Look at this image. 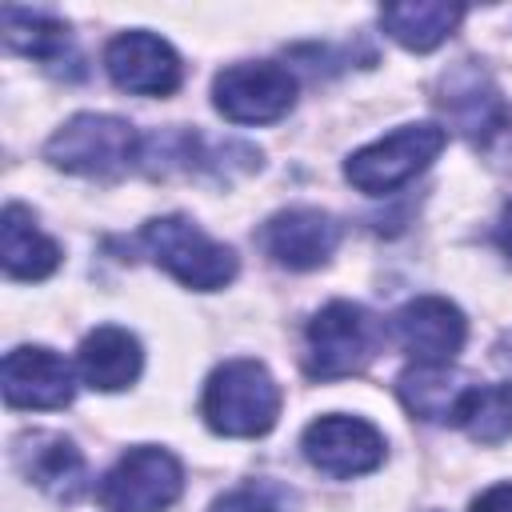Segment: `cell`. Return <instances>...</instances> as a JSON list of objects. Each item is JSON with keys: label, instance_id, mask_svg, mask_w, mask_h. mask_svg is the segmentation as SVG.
Returning a JSON list of instances; mask_svg holds the SVG:
<instances>
[{"label": "cell", "instance_id": "cell-15", "mask_svg": "<svg viewBox=\"0 0 512 512\" xmlns=\"http://www.w3.org/2000/svg\"><path fill=\"white\" fill-rule=\"evenodd\" d=\"M76 364H80V376H84L88 388L120 392V388L136 384V376L144 368V352H140V340L128 328L104 324V328L84 336V344L76 352Z\"/></svg>", "mask_w": 512, "mask_h": 512}, {"label": "cell", "instance_id": "cell-4", "mask_svg": "<svg viewBox=\"0 0 512 512\" xmlns=\"http://www.w3.org/2000/svg\"><path fill=\"white\" fill-rule=\"evenodd\" d=\"M136 156H140L136 128L108 112H80L64 120L44 144V160L76 176H116Z\"/></svg>", "mask_w": 512, "mask_h": 512}, {"label": "cell", "instance_id": "cell-6", "mask_svg": "<svg viewBox=\"0 0 512 512\" xmlns=\"http://www.w3.org/2000/svg\"><path fill=\"white\" fill-rule=\"evenodd\" d=\"M184 488V468L168 448H128L100 480V504L108 512H164Z\"/></svg>", "mask_w": 512, "mask_h": 512}, {"label": "cell", "instance_id": "cell-19", "mask_svg": "<svg viewBox=\"0 0 512 512\" xmlns=\"http://www.w3.org/2000/svg\"><path fill=\"white\" fill-rule=\"evenodd\" d=\"M0 24H4V44L56 68L68 56V24H60L56 16L44 12H28V8H0Z\"/></svg>", "mask_w": 512, "mask_h": 512}, {"label": "cell", "instance_id": "cell-17", "mask_svg": "<svg viewBox=\"0 0 512 512\" xmlns=\"http://www.w3.org/2000/svg\"><path fill=\"white\" fill-rule=\"evenodd\" d=\"M468 388H472V380L448 364H416V368L400 372V380H396L404 408L428 424H452Z\"/></svg>", "mask_w": 512, "mask_h": 512}, {"label": "cell", "instance_id": "cell-22", "mask_svg": "<svg viewBox=\"0 0 512 512\" xmlns=\"http://www.w3.org/2000/svg\"><path fill=\"white\" fill-rule=\"evenodd\" d=\"M468 512H512V484H492L472 500Z\"/></svg>", "mask_w": 512, "mask_h": 512}, {"label": "cell", "instance_id": "cell-12", "mask_svg": "<svg viewBox=\"0 0 512 512\" xmlns=\"http://www.w3.org/2000/svg\"><path fill=\"white\" fill-rule=\"evenodd\" d=\"M0 388L8 408H64L76 396V376L60 352L20 344L0 364Z\"/></svg>", "mask_w": 512, "mask_h": 512}, {"label": "cell", "instance_id": "cell-14", "mask_svg": "<svg viewBox=\"0 0 512 512\" xmlns=\"http://www.w3.org/2000/svg\"><path fill=\"white\" fill-rule=\"evenodd\" d=\"M16 468L28 484L44 488L56 500H76L84 492V456L60 432H24L16 440Z\"/></svg>", "mask_w": 512, "mask_h": 512}, {"label": "cell", "instance_id": "cell-11", "mask_svg": "<svg viewBox=\"0 0 512 512\" xmlns=\"http://www.w3.org/2000/svg\"><path fill=\"white\" fill-rule=\"evenodd\" d=\"M392 332L416 364H452L468 340V320L444 296H416L392 316Z\"/></svg>", "mask_w": 512, "mask_h": 512}, {"label": "cell", "instance_id": "cell-9", "mask_svg": "<svg viewBox=\"0 0 512 512\" xmlns=\"http://www.w3.org/2000/svg\"><path fill=\"white\" fill-rule=\"evenodd\" d=\"M104 72H108V80L120 92H132V96H168V92L180 88L184 64H180L176 48L164 36L144 32V28H132V32H120V36L108 40V48H104Z\"/></svg>", "mask_w": 512, "mask_h": 512}, {"label": "cell", "instance_id": "cell-8", "mask_svg": "<svg viewBox=\"0 0 512 512\" xmlns=\"http://www.w3.org/2000/svg\"><path fill=\"white\" fill-rule=\"evenodd\" d=\"M300 448H304V460L312 468H320L324 476H336V480L364 476V472L384 464L380 428L360 420V416H344V412L312 420L300 436Z\"/></svg>", "mask_w": 512, "mask_h": 512}, {"label": "cell", "instance_id": "cell-18", "mask_svg": "<svg viewBox=\"0 0 512 512\" xmlns=\"http://www.w3.org/2000/svg\"><path fill=\"white\" fill-rule=\"evenodd\" d=\"M464 20L460 4L440 0H416V4H388L380 8V28L408 52H432L452 36V28Z\"/></svg>", "mask_w": 512, "mask_h": 512}, {"label": "cell", "instance_id": "cell-2", "mask_svg": "<svg viewBox=\"0 0 512 512\" xmlns=\"http://www.w3.org/2000/svg\"><path fill=\"white\" fill-rule=\"evenodd\" d=\"M380 340L384 328L368 308L352 300H332L304 328V372L312 380L356 376L376 360Z\"/></svg>", "mask_w": 512, "mask_h": 512}, {"label": "cell", "instance_id": "cell-1", "mask_svg": "<svg viewBox=\"0 0 512 512\" xmlns=\"http://www.w3.org/2000/svg\"><path fill=\"white\" fill-rule=\"evenodd\" d=\"M200 412L216 436H264L280 416V384L260 360H224L204 384Z\"/></svg>", "mask_w": 512, "mask_h": 512}, {"label": "cell", "instance_id": "cell-7", "mask_svg": "<svg viewBox=\"0 0 512 512\" xmlns=\"http://www.w3.org/2000/svg\"><path fill=\"white\" fill-rule=\"evenodd\" d=\"M212 104L232 124H272L296 104V76L272 60L228 64L212 80Z\"/></svg>", "mask_w": 512, "mask_h": 512}, {"label": "cell", "instance_id": "cell-13", "mask_svg": "<svg viewBox=\"0 0 512 512\" xmlns=\"http://www.w3.org/2000/svg\"><path fill=\"white\" fill-rule=\"evenodd\" d=\"M436 104L456 124V132H464L468 140L492 136L512 116L508 104H504V96H500V88L492 84V76L480 64H472V60H460L452 72L440 76Z\"/></svg>", "mask_w": 512, "mask_h": 512}, {"label": "cell", "instance_id": "cell-23", "mask_svg": "<svg viewBox=\"0 0 512 512\" xmlns=\"http://www.w3.org/2000/svg\"><path fill=\"white\" fill-rule=\"evenodd\" d=\"M496 244L512 256V200L504 204V212H500V224H496Z\"/></svg>", "mask_w": 512, "mask_h": 512}, {"label": "cell", "instance_id": "cell-21", "mask_svg": "<svg viewBox=\"0 0 512 512\" xmlns=\"http://www.w3.org/2000/svg\"><path fill=\"white\" fill-rule=\"evenodd\" d=\"M208 512H276L272 500L256 488H236V492H224Z\"/></svg>", "mask_w": 512, "mask_h": 512}, {"label": "cell", "instance_id": "cell-5", "mask_svg": "<svg viewBox=\"0 0 512 512\" xmlns=\"http://www.w3.org/2000/svg\"><path fill=\"white\" fill-rule=\"evenodd\" d=\"M444 144H448V132L440 124H404V128L364 144L360 152H352L344 160V180L368 196L396 192L412 176H420L444 152Z\"/></svg>", "mask_w": 512, "mask_h": 512}, {"label": "cell", "instance_id": "cell-16", "mask_svg": "<svg viewBox=\"0 0 512 512\" xmlns=\"http://www.w3.org/2000/svg\"><path fill=\"white\" fill-rule=\"evenodd\" d=\"M0 264L12 280H44L60 268V244L36 228V216L24 204L0 212Z\"/></svg>", "mask_w": 512, "mask_h": 512}, {"label": "cell", "instance_id": "cell-3", "mask_svg": "<svg viewBox=\"0 0 512 512\" xmlns=\"http://www.w3.org/2000/svg\"><path fill=\"white\" fill-rule=\"evenodd\" d=\"M144 252L184 288L216 292L236 276V252L204 236L188 216H156L140 228Z\"/></svg>", "mask_w": 512, "mask_h": 512}, {"label": "cell", "instance_id": "cell-10", "mask_svg": "<svg viewBox=\"0 0 512 512\" xmlns=\"http://www.w3.org/2000/svg\"><path fill=\"white\" fill-rule=\"evenodd\" d=\"M336 244H340V224L320 208H284L268 216L260 228V248L272 256V264L292 272L328 264Z\"/></svg>", "mask_w": 512, "mask_h": 512}, {"label": "cell", "instance_id": "cell-20", "mask_svg": "<svg viewBox=\"0 0 512 512\" xmlns=\"http://www.w3.org/2000/svg\"><path fill=\"white\" fill-rule=\"evenodd\" d=\"M476 444H504L512 436V384H472L456 420Z\"/></svg>", "mask_w": 512, "mask_h": 512}]
</instances>
